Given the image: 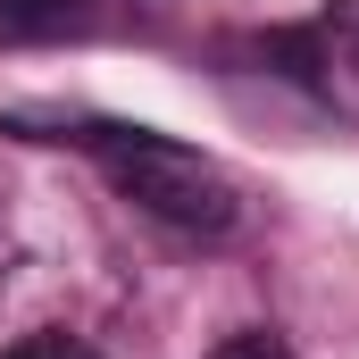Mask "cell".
I'll return each mask as SVG.
<instances>
[{
    "mask_svg": "<svg viewBox=\"0 0 359 359\" xmlns=\"http://www.w3.org/2000/svg\"><path fill=\"white\" fill-rule=\"evenodd\" d=\"M0 359H100V351H92L84 334H59V326H50V334H25L17 351H0Z\"/></svg>",
    "mask_w": 359,
    "mask_h": 359,
    "instance_id": "cell-3",
    "label": "cell"
},
{
    "mask_svg": "<svg viewBox=\"0 0 359 359\" xmlns=\"http://www.w3.org/2000/svg\"><path fill=\"white\" fill-rule=\"evenodd\" d=\"M76 142L109 168V184H117L151 226H168L184 243H226V234L243 226V184L226 176L209 151L168 142V134H151V126H84Z\"/></svg>",
    "mask_w": 359,
    "mask_h": 359,
    "instance_id": "cell-1",
    "label": "cell"
},
{
    "mask_svg": "<svg viewBox=\"0 0 359 359\" xmlns=\"http://www.w3.org/2000/svg\"><path fill=\"white\" fill-rule=\"evenodd\" d=\"M209 359H292V343L284 334H226Z\"/></svg>",
    "mask_w": 359,
    "mask_h": 359,
    "instance_id": "cell-4",
    "label": "cell"
},
{
    "mask_svg": "<svg viewBox=\"0 0 359 359\" xmlns=\"http://www.w3.org/2000/svg\"><path fill=\"white\" fill-rule=\"evenodd\" d=\"M84 0H0V42H59L84 34Z\"/></svg>",
    "mask_w": 359,
    "mask_h": 359,
    "instance_id": "cell-2",
    "label": "cell"
},
{
    "mask_svg": "<svg viewBox=\"0 0 359 359\" xmlns=\"http://www.w3.org/2000/svg\"><path fill=\"white\" fill-rule=\"evenodd\" d=\"M334 25L351 34V50H359V0H334Z\"/></svg>",
    "mask_w": 359,
    "mask_h": 359,
    "instance_id": "cell-5",
    "label": "cell"
}]
</instances>
